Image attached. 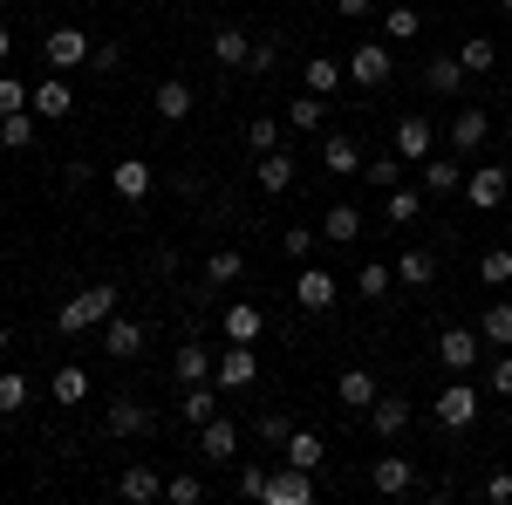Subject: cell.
<instances>
[{
	"instance_id": "1",
	"label": "cell",
	"mask_w": 512,
	"mask_h": 505,
	"mask_svg": "<svg viewBox=\"0 0 512 505\" xmlns=\"http://www.w3.org/2000/svg\"><path fill=\"white\" fill-rule=\"evenodd\" d=\"M110 314H117V287L103 280V287H82L76 301H62V314H55V328H62L69 342H76V335H89V328H103Z\"/></svg>"
},
{
	"instance_id": "2",
	"label": "cell",
	"mask_w": 512,
	"mask_h": 505,
	"mask_svg": "<svg viewBox=\"0 0 512 505\" xmlns=\"http://www.w3.org/2000/svg\"><path fill=\"white\" fill-rule=\"evenodd\" d=\"M478 410H485V389H472L465 376H451V383L437 389V403H431V417H437L444 430H472Z\"/></svg>"
},
{
	"instance_id": "3",
	"label": "cell",
	"mask_w": 512,
	"mask_h": 505,
	"mask_svg": "<svg viewBox=\"0 0 512 505\" xmlns=\"http://www.w3.org/2000/svg\"><path fill=\"white\" fill-rule=\"evenodd\" d=\"M41 55H48V69H62V76H69V69H82V62L96 55V48H89V35H82L76 21H62V28H48V35H41Z\"/></svg>"
},
{
	"instance_id": "4",
	"label": "cell",
	"mask_w": 512,
	"mask_h": 505,
	"mask_svg": "<svg viewBox=\"0 0 512 505\" xmlns=\"http://www.w3.org/2000/svg\"><path fill=\"white\" fill-rule=\"evenodd\" d=\"M212 383L233 389V396L260 383V355H253V342H233V349H219V362H212Z\"/></svg>"
},
{
	"instance_id": "5",
	"label": "cell",
	"mask_w": 512,
	"mask_h": 505,
	"mask_svg": "<svg viewBox=\"0 0 512 505\" xmlns=\"http://www.w3.org/2000/svg\"><path fill=\"white\" fill-rule=\"evenodd\" d=\"M390 76H396L390 41H362V48L349 55V82H355V89H383Z\"/></svg>"
},
{
	"instance_id": "6",
	"label": "cell",
	"mask_w": 512,
	"mask_h": 505,
	"mask_svg": "<svg viewBox=\"0 0 512 505\" xmlns=\"http://www.w3.org/2000/svg\"><path fill=\"white\" fill-rule=\"evenodd\" d=\"M335 301H342V280H335L328 267H301V273H294V308H308V314H328Z\"/></svg>"
},
{
	"instance_id": "7",
	"label": "cell",
	"mask_w": 512,
	"mask_h": 505,
	"mask_svg": "<svg viewBox=\"0 0 512 505\" xmlns=\"http://www.w3.org/2000/svg\"><path fill=\"white\" fill-rule=\"evenodd\" d=\"M478 355H485V335H478V328H444V335H437V362H444L451 376L478 369Z\"/></svg>"
},
{
	"instance_id": "8",
	"label": "cell",
	"mask_w": 512,
	"mask_h": 505,
	"mask_svg": "<svg viewBox=\"0 0 512 505\" xmlns=\"http://www.w3.org/2000/svg\"><path fill=\"white\" fill-rule=\"evenodd\" d=\"M390 144H396V157H403V164H424V157L437 151V123L431 117H396Z\"/></svg>"
},
{
	"instance_id": "9",
	"label": "cell",
	"mask_w": 512,
	"mask_h": 505,
	"mask_svg": "<svg viewBox=\"0 0 512 505\" xmlns=\"http://www.w3.org/2000/svg\"><path fill=\"white\" fill-rule=\"evenodd\" d=\"M28 110H35V117H48V123H62L69 110H76V89H69V76H62V69H55V76H41L35 89H28Z\"/></svg>"
},
{
	"instance_id": "10",
	"label": "cell",
	"mask_w": 512,
	"mask_h": 505,
	"mask_svg": "<svg viewBox=\"0 0 512 505\" xmlns=\"http://www.w3.org/2000/svg\"><path fill=\"white\" fill-rule=\"evenodd\" d=\"M267 505H315V471H301V465L280 458V471L267 478Z\"/></svg>"
},
{
	"instance_id": "11",
	"label": "cell",
	"mask_w": 512,
	"mask_h": 505,
	"mask_svg": "<svg viewBox=\"0 0 512 505\" xmlns=\"http://www.w3.org/2000/svg\"><path fill=\"white\" fill-rule=\"evenodd\" d=\"M512 192V178H506V164H478L472 178H465V198H472L478 212H499Z\"/></svg>"
},
{
	"instance_id": "12",
	"label": "cell",
	"mask_w": 512,
	"mask_h": 505,
	"mask_svg": "<svg viewBox=\"0 0 512 505\" xmlns=\"http://www.w3.org/2000/svg\"><path fill=\"white\" fill-rule=\"evenodd\" d=\"M417 192L424 198H458L465 192V171H458V157H424V178H417Z\"/></svg>"
},
{
	"instance_id": "13",
	"label": "cell",
	"mask_w": 512,
	"mask_h": 505,
	"mask_svg": "<svg viewBox=\"0 0 512 505\" xmlns=\"http://www.w3.org/2000/svg\"><path fill=\"white\" fill-rule=\"evenodd\" d=\"M369 485H376L383 499H403V492L417 485V465H410L403 451H390V458H376V465H369Z\"/></svg>"
},
{
	"instance_id": "14",
	"label": "cell",
	"mask_w": 512,
	"mask_h": 505,
	"mask_svg": "<svg viewBox=\"0 0 512 505\" xmlns=\"http://www.w3.org/2000/svg\"><path fill=\"white\" fill-rule=\"evenodd\" d=\"M444 137H451V157H478V151H485V137H492V123H485V110H458Z\"/></svg>"
},
{
	"instance_id": "15",
	"label": "cell",
	"mask_w": 512,
	"mask_h": 505,
	"mask_svg": "<svg viewBox=\"0 0 512 505\" xmlns=\"http://www.w3.org/2000/svg\"><path fill=\"white\" fill-rule=\"evenodd\" d=\"M151 185H158V178H151V164H144V157H123V164H110V192L130 198V205H137V198H151Z\"/></svg>"
},
{
	"instance_id": "16",
	"label": "cell",
	"mask_w": 512,
	"mask_h": 505,
	"mask_svg": "<svg viewBox=\"0 0 512 505\" xmlns=\"http://www.w3.org/2000/svg\"><path fill=\"white\" fill-rule=\"evenodd\" d=\"M383 219H390L396 233H410V226L424 219V192H417V185H390V192H383Z\"/></svg>"
},
{
	"instance_id": "17",
	"label": "cell",
	"mask_w": 512,
	"mask_h": 505,
	"mask_svg": "<svg viewBox=\"0 0 512 505\" xmlns=\"http://www.w3.org/2000/svg\"><path fill=\"white\" fill-rule=\"evenodd\" d=\"M151 103H158V117H164V123H185V117H192V103H198V89H192L185 76H164Z\"/></svg>"
},
{
	"instance_id": "18",
	"label": "cell",
	"mask_w": 512,
	"mask_h": 505,
	"mask_svg": "<svg viewBox=\"0 0 512 505\" xmlns=\"http://www.w3.org/2000/svg\"><path fill=\"white\" fill-rule=\"evenodd\" d=\"M219 328H226V342H260L267 335V314L253 308V301H233V308L219 314Z\"/></svg>"
},
{
	"instance_id": "19",
	"label": "cell",
	"mask_w": 512,
	"mask_h": 505,
	"mask_svg": "<svg viewBox=\"0 0 512 505\" xmlns=\"http://www.w3.org/2000/svg\"><path fill=\"white\" fill-rule=\"evenodd\" d=\"M321 164H328L335 178H355V171H362V144L342 137V130H328V137H321Z\"/></svg>"
},
{
	"instance_id": "20",
	"label": "cell",
	"mask_w": 512,
	"mask_h": 505,
	"mask_svg": "<svg viewBox=\"0 0 512 505\" xmlns=\"http://www.w3.org/2000/svg\"><path fill=\"white\" fill-rule=\"evenodd\" d=\"M103 349L117 355V362H137V355H144V328L123 321V314H110V321H103Z\"/></svg>"
},
{
	"instance_id": "21",
	"label": "cell",
	"mask_w": 512,
	"mask_h": 505,
	"mask_svg": "<svg viewBox=\"0 0 512 505\" xmlns=\"http://www.w3.org/2000/svg\"><path fill=\"white\" fill-rule=\"evenodd\" d=\"M198 451H205V458H233L239 451V424L233 417H205V424H198Z\"/></svg>"
},
{
	"instance_id": "22",
	"label": "cell",
	"mask_w": 512,
	"mask_h": 505,
	"mask_svg": "<svg viewBox=\"0 0 512 505\" xmlns=\"http://www.w3.org/2000/svg\"><path fill=\"white\" fill-rule=\"evenodd\" d=\"M369 430H376V437H403V430H410V403H403V396H376V403H369Z\"/></svg>"
},
{
	"instance_id": "23",
	"label": "cell",
	"mask_w": 512,
	"mask_h": 505,
	"mask_svg": "<svg viewBox=\"0 0 512 505\" xmlns=\"http://www.w3.org/2000/svg\"><path fill=\"white\" fill-rule=\"evenodd\" d=\"M280 458H287V465H301V471H321V458H328V444H321L315 430H287Z\"/></svg>"
},
{
	"instance_id": "24",
	"label": "cell",
	"mask_w": 512,
	"mask_h": 505,
	"mask_svg": "<svg viewBox=\"0 0 512 505\" xmlns=\"http://www.w3.org/2000/svg\"><path fill=\"white\" fill-rule=\"evenodd\" d=\"M396 280H403V287H431V280H437V253H431V246H403Z\"/></svg>"
},
{
	"instance_id": "25",
	"label": "cell",
	"mask_w": 512,
	"mask_h": 505,
	"mask_svg": "<svg viewBox=\"0 0 512 505\" xmlns=\"http://www.w3.org/2000/svg\"><path fill=\"white\" fill-rule=\"evenodd\" d=\"M321 239H335V246H349V239H362V212H355L349 198L321 212Z\"/></svg>"
},
{
	"instance_id": "26",
	"label": "cell",
	"mask_w": 512,
	"mask_h": 505,
	"mask_svg": "<svg viewBox=\"0 0 512 505\" xmlns=\"http://www.w3.org/2000/svg\"><path fill=\"white\" fill-rule=\"evenodd\" d=\"M117 492H123L130 505H151V499H164V478H158L151 465H130V471L117 478Z\"/></svg>"
},
{
	"instance_id": "27",
	"label": "cell",
	"mask_w": 512,
	"mask_h": 505,
	"mask_svg": "<svg viewBox=\"0 0 512 505\" xmlns=\"http://www.w3.org/2000/svg\"><path fill=\"white\" fill-rule=\"evenodd\" d=\"M48 396H55V403H89V369H82V362H62V369L48 376Z\"/></svg>"
},
{
	"instance_id": "28",
	"label": "cell",
	"mask_w": 512,
	"mask_h": 505,
	"mask_svg": "<svg viewBox=\"0 0 512 505\" xmlns=\"http://www.w3.org/2000/svg\"><path fill=\"white\" fill-rule=\"evenodd\" d=\"M335 396H342V410H369V403H376L383 389H376V376H369V369H342Z\"/></svg>"
},
{
	"instance_id": "29",
	"label": "cell",
	"mask_w": 512,
	"mask_h": 505,
	"mask_svg": "<svg viewBox=\"0 0 512 505\" xmlns=\"http://www.w3.org/2000/svg\"><path fill=\"white\" fill-rule=\"evenodd\" d=\"M253 178H260V192H287L294 185V151H267L253 164Z\"/></svg>"
},
{
	"instance_id": "30",
	"label": "cell",
	"mask_w": 512,
	"mask_h": 505,
	"mask_svg": "<svg viewBox=\"0 0 512 505\" xmlns=\"http://www.w3.org/2000/svg\"><path fill=\"white\" fill-rule=\"evenodd\" d=\"M103 424H110V437H144V430H151V410L123 396V403H110V417H103Z\"/></svg>"
},
{
	"instance_id": "31",
	"label": "cell",
	"mask_w": 512,
	"mask_h": 505,
	"mask_svg": "<svg viewBox=\"0 0 512 505\" xmlns=\"http://www.w3.org/2000/svg\"><path fill=\"white\" fill-rule=\"evenodd\" d=\"M478 335H485V349H512V301H492L478 314Z\"/></svg>"
},
{
	"instance_id": "32",
	"label": "cell",
	"mask_w": 512,
	"mask_h": 505,
	"mask_svg": "<svg viewBox=\"0 0 512 505\" xmlns=\"http://www.w3.org/2000/svg\"><path fill=\"white\" fill-rule=\"evenodd\" d=\"M178 410H185V424H205V417H219V383H185V403H178Z\"/></svg>"
},
{
	"instance_id": "33",
	"label": "cell",
	"mask_w": 512,
	"mask_h": 505,
	"mask_svg": "<svg viewBox=\"0 0 512 505\" xmlns=\"http://www.w3.org/2000/svg\"><path fill=\"white\" fill-rule=\"evenodd\" d=\"M301 82H308V89H315V96H335V89H342V82H349V69H342V62H335V55H315V62H308V69H301Z\"/></svg>"
},
{
	"instance_id": "34",
	"label": "cell",
	"mask_w": 512,
	"mask_h": 505,
	"mask_svg": "<svg viewBox=\"0 0 512 505\" xmlns=\"http://www.w3.org/2000/svg\"><path fill=\"white\" fill-rule=\"evenodd\" d=\"M321 117H328V96H315V89H301L287 103V130H321Z\"/></svg>"
},
{
	"instance_id": "35",
	"label": "cell",
	"mask_w": 512,
	"mask_h": 505,
	"mask_svg": "<svg viewBox=\"0 0 512 505\" xmlns=\"http://www.w3.org/2000/svg\"><path fill=\"white\" fill-rule=\"evenodd\" d=\"M458 82H465V62L458 55H437L431 69H424V89L431 96H458Z\"/></svg>"
},
{
	"instance_id": "36",
	"label": "cell",
	"mask_w": 512,
	"mask_h": 505,
	"mask_svg": "<svg viewBox=\"0 0 512 505\" xmlns=\"http://www.w3.org/2000/svg\"><path fill=\"white\" fill-rule=\"evenodd\" d=\"M212 362H219L212 349L185 342V349H178V389H185V383H212Z\"/></svg>"
},
{
	"instance_id": "37",
	"label": "cell",
	"mask_w": 512,
	"mask_h": 505,
	"mask_svg": "<svg viewBox=\"0 0 512 505\" xmlns=\"http://www.w3.org/2000/svg\"><path fill=\"white\" fill-rule=\"evenodd\" d=\"M424 35V14H417V7H390V14H383V41H417Z\"/></svg>"
},
{
	"instance_id": "38",
	"label": "cell",
	"mask_w": 512,
	"mask_h": 505,
	"mask_svg": "<svg viewBox=\"0 0 512 505\" xmlns=\"http://www.w3.org/2000/svg\"><path fill=\"white\" fill-rule=\"evenodd\" d=\"M212 55H219V69H239V62L253 55V41H246V28H219V35H212Z\"/></svg>"
},
{
	"instance_id": "39",
	"label": "cell",
	"mask_w": 512,
	"mask_h": 505,
	"mask_svg": "<svg viewBox=\"0 0 512 505\" xmlns=\"http://www.w3.org/2000/svg\"><path fill=\"white\" fill-rule=\"evenodd\" d=\"M239 273H246V253H239V246H219V253L205 260V280H212V287H233Z\"/></svg>"
},
{
	"instance_id": "40",
	"label": "cell",
	"mask_w": 512,
	"mask_h": 505,
	"mask_svg": "<svg viewBox=\"0 0 512 505\" xmlns=\"http://www.w3.org/2000/svg\"><path fill=\"white\" fill-rule=\"evenodd\" d=\"M478 280L485 287H512V246H485L478 253Z\"/></svg>"
},
{
	"instance_id": "41",
	"label": "cell",
	"mask_w": 512,
	"mask_h": 505,
	"mask_svg": "<svg viewBox=\"0 0 512 505\" xmlns=\"http://www.w3.org/2000/svg\"><path fill=\"white\" fill-rule=\"evenodd\" d=\"M390 287H396V267H383V260H369V267L355 273V294H362V301H383Z\"/></svg>"
},
{
	"instance_id": "42",
	"label": "cell",
	"mask_w": 512,
	"mask_h": 505,
	"mask_svg": "<svg viewBox=\"0 0 512 505\" xmlns=\"http://www.w3.org/2000/svg\"><path fill=\"white\" fill-rule=\"evenodd\" d=\"M458 62H465V76H485V69L499 62V41H492V35H472L465 48H458Z\"/></svg>"
},
{
	"instance_id": "43",
	"label": "cell",
	"mask_w": 512,
	"mask_h": 505,
	"mask_svg": "<svg viewBox=\"0 0 512 505\" xmlns=\"http://www.w3.org/2000/svg\"><path fill=\"white\" fill-rule=\"evenodd\" d=\"M28 144H35V117H28V110L0 117V151H28Z\"/></svg>"
},
{
	"instance_id": "44",
	"label": "cell",
	"mask_w": 512,
	"mask_h": 505,
	"mask_svg": "<svg viewBox=\"0 0 512 505\" xmlns=\"http://www.w3.org/2000/svg\"><path fill=\"white\" fill-rule=\"evenodd\" d=\"M280 130H287V123H274V117H253V123H246V151H253V157L280 151Z\"/></svg>"
},
{
	"instance_id": "45",
	"label": "cell",
	"mask_w": 512,
	"mask_h": 505,
	"mask_svg": "<svg viewBox=\"0 0 512 505\" xmlns=\"http://www.w3.org/2000/svg\"><path fill=\"white\" fill-rule=\"evenodd\" d=\"M21 403H28V376L21 369H0V417H14Z\"/></svg>"
},
{
	"instance_id": "46",
	"label": "cell",
	"mask_w": 512,
	"mask_h": 505,
	"mask_svg": "<svg viewBox=\"0 0 512 505\" xmlns=\"http://www.w3.org/2000/svg\"><path fill=\"white\" fill-rule=\"evenodd\" d=\"M315 246H321V233H308V226H287V233H280V253H287V260H308Z\"/></svg>"
},
{
	"instance_id": "47",
	"label": "cell",
	"mask_w": 512,
	"mask_h": 505,
	"mask_svg": "<svg viewBox=\"0 0 512 505\" xmlns=\"http://www.w3.org/2000/svg\"><path fill=\"white\" fill-rule=\"evenodd\" d=\"M164 499H171V505H198V499H205V485H198L192 471H178V478H164Z\"/></svg>"
},
{
	"instance_id": "48",
	"label": "cell",
	"mask_w": 512,
	"mask_h": 505,
	"mask_svg": "<svg viewBox=\"0 0 512 505\" xmlns=\"http://www.w3.org/2000/svg\"><path fill=\"white\" fill-rule=\"evenodd\" d=\"M362 178L390 192V185H403V164H396V157H376V164H362Z\"/></svg>"
},
{
	"instance_id": "49",
	"label": "cell",
	"mask_w": 512,
	"mask_h": 505,
	"mask_svg": "<svg viewBox=\"0 0 512 505\" xmlns=\"http://www.w3.org/2000/svg\"><path fill=\"white\" fill-rule=\"evenodd\" d=\"M485 389H492V396H506V403H512V349L499 355V362H492V376H485Z\"/></svg>"
},
{
	"instance_id": "50",
	"label": "cell",
	"mask_w": 512,
	"mask_h": 505,
	"mask_svg": "<svg viewBox=\"0 0 512 505\" xmlns=\"http://www.w3.org/2000/svg\"><path fill=\"white\" fill-rule=\"evenodd\" d=\"M14 110H28V89L14 76H0V117H14Z\"/></svg>"
},
{
	"instance_id": "51",
	"label": "cell",
	"mask_w": 512,
	"mask_h": 505,
	"mask_svg": "<svg viewBox=\"0 0 512 505\" xmlns=\"http://www.w3.org/2000/svg\"><path fill=\"white\" fill-rule=\"evenodd\" d=\"M287 410H267V417H260V444H287Z\"/></svg>"
},
{
	"instance_id": "52",
	"label": "cell",
	"mask_w": 512,
	"mask_h": 505,
	"mask_svg": "<svg viewBox=\"0 0 512 505\" xmlns=\"http://www.w3.org/2000/svg\"><path fill=\"white\" fill-rule=\"evenodd\" d=\"M267 478H274L267 465H246L239 471V492H246V499H267Z\"/></svg>"
},
{
	"instance_id": "53",
	"label": "cell",
	"mask_w": 512,
	"mask_h": 505,
	"mask_svg": "<svg viewBox=\"0 0 512 505\" xmlns=\"http://www.w3.org/2000/svg\"><path fill=\"white\" fill-rule=\"evenodd\" d=\"M485 499H492V505L512 499V471H492V478H485Z\"/></svg>"
},
{
	"instance_id": "54",
	"label": "cell",
	"mask_w": 512,
	"mask_h": 505,
	"mask_svg": "<svg viewBox=\"0 0 512 505\" xmlns=\"http://www.w3.org/2000/svg\"><path fill=\"white\" fill-rule=\"evenodd\" d=\"M89 62H96V69H103V76H110V69H123V48H117V41H103V48H96V55H89Z\"/></svg>"
},
{
	"instance_id": "55",
	"label": "cell",
	"mask_w": 512,
	"mask_h": 505,
	"mask_svg": "<svg viewBox=\"0 0 512 505\" xmlns=\"http://www.w3.org/2000/svg\"><path fill=\"white\" fill-rule=\"evenodd\" d=\"M335 14L342 21H362V14H376V0H335Z\"/></svg>"
},
{
	"instance_id": "56",
	"label": "cell",
	"mask_w": 512,
	"mask_h": 505,
	"mask_svg": "<svg viewBox=\"0 0 512 505\" xmlns=\"http://www.w3.org/2000/svg\"><path fill=\"white\" fill-rule=\"evenodd\" d=\"M7 48H14V35H7V28H0V62H7Z\"/></svg>"
},
{
	"instance_id": "57",
	"label": "cell",
	"mask_w": 512,
	"mask_h": 505,
	"mask_svg": "<svg viewBox=\"0 0 512 505\" xmlns=\"http://www.w3.org/2000/svg\"><path fill=\"white\" fill-rule=\"evenodd\" d=\"M0 355H7V328H0Z\"/></svg>"
},
{
	"instance_id": "58",
	"label": "cell",
	"mask_w": 512,
	"mask_h": 505,
	"mask_svg": "<svg viewBox=\"0 0 512 505\" xmlns=\"http://www.w3.org/2000/svg\"><path fill=\"white\" fill-rule=\"evenodd\" d=\"M499 7H506V21H512V0H499Z\"/></svg>"
},
{
	"instance_id": "59",
	"label": "cell",
	"mask_w": 512,
	"mask_h": 505,
	"mask_svg": "<svg viewBox=\"0 0 512 505\" xmlns=\"http://www.w3.org/2000/svg\"><path fill=\"white\" fill-rule=\"evenodd\" d=\"M506 144H512V123H506Z\"/></svg>"
}]
</instances>
